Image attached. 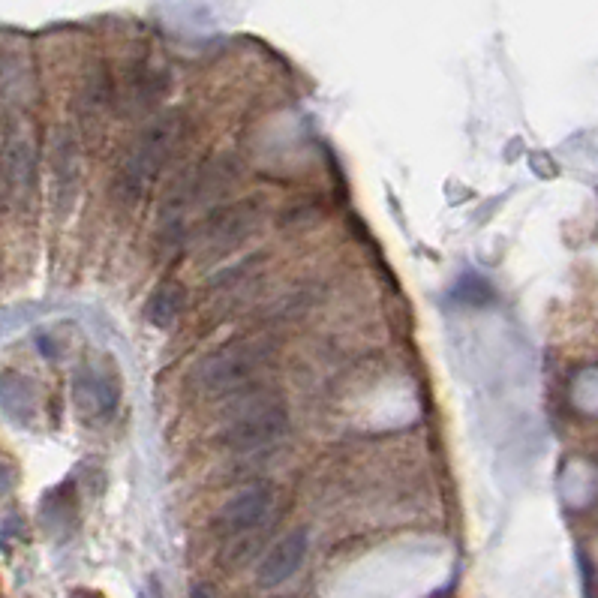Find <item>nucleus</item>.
Here are the masks:
<instances>
[{"instance_id":"obj_1","label":"nucleus","mask_w":598,"mask_h":598,"mask_svg":"<svg viewBox=\"0 0 598 598\" xmlns=\"http://www.w3.org/2000/svg\"><path fill=\"white\" fill-rule=\"evenodd\" d=\"M181 136H184V118L178 112H163L142 127V133L133 139L127 157L121 160V169L115 178V196L124 205H136L154 190V184L163 175L166 163L172 160Z\"/></svg>"},{"instance_id":"obj_2","label":"nucleus","mask_w":598,"mask_h":598,"mask_svg":"<svg viewBox=\"0 0 598 598\" xmlns=\"http://www.w3.org/2000/svg\"><path fill=\"white\" fill-rule=\"evenodd\" d=\"M268 361V346L256 343V340H241V343H229L217 352H211L199 370H196V385L202 394L208 397H229L244 391L259 367Z\"/></svg>"},{"instance_id":"obj_3","label":"nucleus","mask_w":598,"mask_h":598,"mask_svg":"<svg viewBox=\"0 0 598 598\" xmlns=\"http://www.w3.org/2000/svg\"><path fill=\"white\" fill-rule=\"evenodd\" d=\"M121 406V373L109 358H85L73 373V409L85 427H106Z\"/></svg>"},{"instance_id":"obj_4","label":"nucleus","mask_w":598,"mask_h":598,"mask_svg":"<svg viewBox=\"0 0 598 598\" xmlns=\"http://www.w3.org/2000/svg\"><path fill=\"white\" fill-rule=\"evenodd\" d=\"M289 430L286 403L274 394H253L247 397L223 430V442L232 451H259L277 442Z\"/></svg>"},{"instance_id":"obj_5","label":"nucleus","mask_w":598,"mask_h":598,"mask_svg":"<svg viewBox=\"0 0 598 598\" xmlns=\"http://www.w3.org/2000/svg\"><path fill=\"white\" fill-rule=\"evenodd\" d=\"M259 217L262 214H259L256 202H238L232 208H223V211L211 214L196 232V253L211 259V262L229 256L259 226Z\"/></svg>"},{"instance_id":"obj_6","label":"nucleus","mask_w":598,"mask_h":598,"mask_svg":"<svg viewBox=\"0 0 598 598\" xmlns=\"http://www.w3.org/2000/svg\"><path fill=\"white\" fill-rule=\"evenodd\" d=\"M271 508V490L265 484H250L226 499V505L217 514V532L223 538H244L253 526L262 523V517Z\"/></svg>"},{"instance_id":"obj_7","label":"nucleus","mask_w":598,"mask_h":598,"mask_svg":"<svg viewBox=\"0 0 598 598\" xmlns=\"http://www.w3.org/2000/svg\"><path fill=\"white\" fill-rule=\"evenodd\" d=\"M307 550H310V532L301 526V529H292L289 535H283L259 562L256 568V583L265 586V589H274L280 583H286L289 577L298 574V568L304 565L307 559Z\"/></svg>"},{"instance_id":"obj_8","label":"nucleus","mask_w":598,"mask_h":598,"mask_svg":"<svg viewBox=\"0 0 598 598\" xmlns=\"http://www.w3.org/2000/svg\"><path fill=\"white\" fill-rule=\"evenodd\" d=\"M40 406L37 388L31 385V379H25L22 373H0V409H4L13 421L19 424H31L34 412Z\"/></svg>"},{"instance_id":"obj_9","label":"nucleus","mask_w":598,"mask_h":598,"mask_svg":"<svg viewBox=\"0 0 598 598\" xmlns=\"http://www.w3.org/2000/svg\"><path fill=\"white\" fill-rule=\"evenodd\" d=\"M184 310H187V289H184L181 280H166V283H160V286L151 292L148 304H145L148 322H151L154 328H160V331L175 328L178 319L184 316Z\"/></svg>"},{"instance_id":"obj_10","label":"nucleus","mask_w":598,"mask_h":598,"mask_svg":"<svg viewBox=\"0 0 598 598\" xmlns=\"http://www.w3.org/2000/svg\"><path fill=\"white\" fill-rule=\"evenodd\" d=\"M55 178H58V193L67 199L64 208L70 211V205L76 202V187H79V148H76V139L70 133H64L58 139V148H55Z\"/></svg>"},{"instance_id":"obj_11","label":"nucleus","mask_w":598,"mask_h":598,"mask_svg":"<svg viewBox=\"0 0 598 598\" xmlns=\"http://www.w3.org/2000/svg\"><path fill=\"white\" fill-rule=\"evenodd\" d=\"M139 598H163V589H160V583H157V577H151L145 586H142V592H139Z\"/></svg>"},{"instance_id":"obj_12","label":"nucleus","mask_w":598,"mask_h":598,"mask_svg":"<svg viewBox=\"0 0 598 598\" xmlns=\"http://www.w3.org/2000/svg\"><path fill=\"white\" fill-rule=\"evenodd\" d=\"M10 487H13V472H10L4 463H0V496H4Z\"/></svg>"},{"instance_id":"obj_13","label":"nucleus","mask_w":598,"mask_h":598,"mask_svg":"<svg viewBox=\"0 0 598 598\" xmlns=\"http://www.w3.org/2000/svg\"><path fill=\"white\" fill-rule=\"evenodd\" d=\"M193 598H214V592L208 586H193Z\"/></svg>"}]
</instances>
